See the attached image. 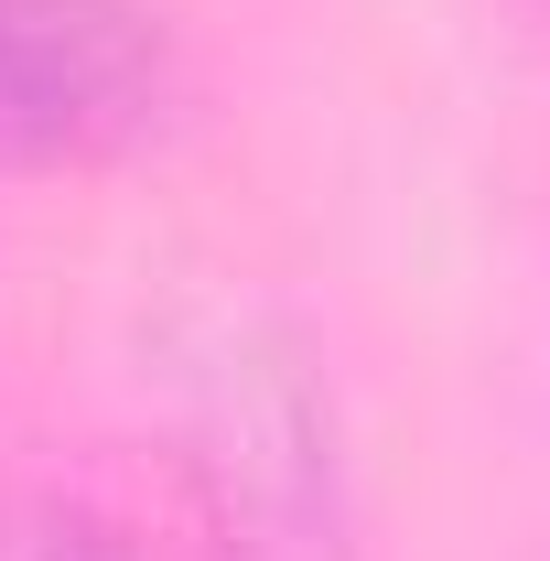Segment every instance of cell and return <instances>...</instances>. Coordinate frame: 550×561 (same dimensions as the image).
<instances>
[{
	"label": "cell",
	"instance_id": "1",
	"mask_svg": "<svg viewBox=\"0 0 550 561\" xmlns=\"http://www.w3.org/2000/svg\"><path fill=\"white\" fill-rule=\"evenodd\" d=\"M151 389L184 443L216 561H356L335 378L271 291H184L151 324Z\"/></svg>",
	"mask_w": 550,
	"mask_h": 561
},
{
	"label": "cell",
	"instance_id": "2",
	"mask_svg": "<svg viewBox=\"0 0 550 561\" xmlns=\"http://www.w3.org/2000/svg\"><path fill=\"white\" fill-rule=\"evenodd\" d=\"M162 87L173 44L151 0H0V184L130 151Z\"/></svg>",
	"mask_w": 550,
	"mask_h": 561
},
{
	"label": "cell",
	"instance_id": "3",
	"mask_svg": "<svg viewBox=\"0 0 550 561\" xmlns=\"http://www.w3.org/2000/svg\"><path fill=\"white\" fill-rule=\"evenodd\" d=\"M0 561H140V540L119 529V518L76 507V496L11 486L0 496Z\"/></svg>",
	"mask_w": 550,
	"mask_h": 561
}]
</instances>
